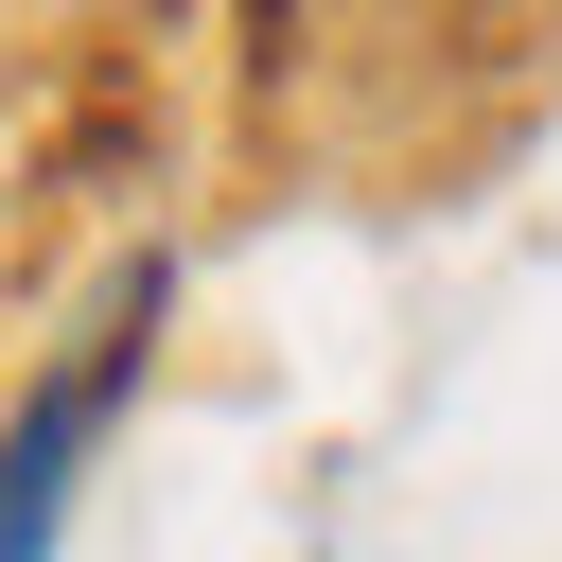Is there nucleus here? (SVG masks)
Masks as SVG:
<instances>
[{
  "label": "nucleus",
  "instance_id": "obj_1",
  "mask_svg": "<svg viewBox=\"0 0 562 562\" xmlns=\"http://www.w3.org/2000/svg\"><path fill=\"white\" fill-rule=\"evenodd\" d=\"M140 334H158V263L70 334V369H35V386L0 404V562H53V544H70V492H88V457H105L123 386H140Z\"/></svg>",
  "mask_w": 562,
  "mask_h": 562
}]
</instances>
